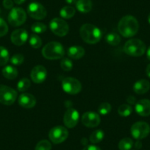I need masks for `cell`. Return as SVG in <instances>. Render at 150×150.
<instances>
[{
	"label": "cell",
	"instance_id": "cell-27",
	"mask_svg": "<svg viewBox=\"0 0 150 150\" xmlns=\"http://www.w3.org/2000/svg\"><path fill=\"white\" fill-rule=\"evenodd\" d=\"M118 112L121 116L127 117L132 112V108L129 105L123 104L119 106V109H118Z\"/></svg>",
	"mask_w": 150,
	"mask_h": 150
},
{
	"label": "cell",
	"instance_id": "cell-37",
	"mask_svg": "<svg viewBox=\"0 0 150 150\" xmlns=\"http://www.w3.org/2000/svg\"><path fill=\"white\" fill-rule=\"evenodd\" d=\"M83 150H101V149L95 145H89L85 147Z\"/></svg>",
	"mask_w": 150,
	"mask_h": 150
},
{
	"label": "cell",
	"instance_id": "cell-40",
	"mask_svg": "<svg viewBox=\"0 0 150 150\" xmlns=\"http://www.w3.org/2000/svg\"><path fill=\"white\" fill-rule=\"evenodd\" d=\"M66 3L69 5H76L77 3V0H66Z\"/></svg>",
	"mask_w": 150,
	"mask_h": 150
},
{
	"label": "cell",
	"instance_id": "cell-36",
	"mask_svg": "<svg viewBox=\"0 0 150 150\" xmlns=\"http://www.w3.org/2000/svg\"><path fill=\"white\" fill-rule=\"evenodd\" d=\"M2 5H3L4 8H6V9H12L13 7V2L12 0H3Z\"/></svg>",
	"mask_w": 150,
	"mask_h": 150
},
{
	"label": "cell",
	"instance_id": "cell-12",
	"mask_svg": "<svg viewBox=\"0 0 150 150\" xmlns=\"http://www.w3.org/2000/svg\"><path fill=\"white\" fill-rule=\"evenodd\" d=\"M80 119V115L77 110L71 109L67 110L63 116V122L68 128H74L77 125Z\"/></svg>",
	"mask_w": 150,
	"mask_h": 150
},
{
	"label": "cell",
	"instance_id": "cell-28",
	"mask_svg": "<svg viewBox=\"0 0 150 150\" xmlns=\"http://www.w3.org/2000/svg\"><path fill=\"white\" fill-rule=\"evenodd\" d=\"M29 43H30V45L34 49L40 48L41 46L42 45V41H41V38L36 34L31 35L30 39H29Z\"/></svg>",
	"mask_w": 150,
	"mask_h": 150
},
{
	"label": "cell",
	"instance_id": "cell-19",
	"mask_svg": "<svg viewBox=\"0 0 150 150\" xmlns=\"http://www.w3.org/2000/svg\"><path fill=\"white\" fill-rule=\"evenodd\" d=\"M68 55L71 58L78 60L85 55V50L80 46H72L68 50Z\"/></svg>",
	"mask_w": 150,
	"mask_h": 150
},
{
	"label": "cell",
	"instance_id": "cell-10",
	"mask_svg": "<svg viewBox=\"0 0 150 150\" xmlns=\"http://www.w3.org/2000/svg\"><path fill=\"white\" fill-rule=\"evenodd\" d=\"M49 137L54 144H60L67 139L69 137V131L64 127H54L50 129Z\"/></svg>",
	"mask_w": 150,
	"mask_h": 150
},
{
	"label": "cell",
	"instance_id": "cell-4",
	"mask_svg": "<svg viewBox=\"0 0 150 150\" xmlns=\"http://www.w3.org/2000/svg\"><path fill=\"white\" fill-rule=\"evenodd\" d=\"M124 51L127 54L132 57H140L146 52V45L139 39H130L125 43Z\"/></svg>",
	"mask_w": 150,
	"mask_h": 150
},
{
	"label": "cell",
	"instance_id": "cell-33",
	"mask_svg": "<svg viewBox=\"0 0 150 150\" xmlns=\"http://www.w3.org/2000/svg\"><path fill=\"white\" fill-rule=\"evenodd\" d=\"M60 66H61L62 69L63 71H69L72 69L73 68V63L71 60L68 58H63L61 60V63H60Z\"/></svg>",
	"mask_w": 150,
	"mask_h": 150
},
{
	"label": "cell",
	"instance_id": "cell-44",
	"mask_svg": "<svg viewBox=\"0 0 150 150\" xmlns=\"http://www.w3.org/2000/svg\"><path fill=\"white\" fill-rule=\"evenodd\" d=\"M148 21H149V23L150 24V13L149 14V16H148Z\"/></svg>",
	"mask_w": 150,
	"mask_h": 150
},
{
	"label": "cell",
	"instance_id": "cell-17",
	"mask_svg": "<svg viewBox=\"0 0 150 150\" xmlns=\"http://www.w3.org/2000/svg\"><path fill=\"white\" fill-rule=\"evenodd\" d=\"M135 109L136 112L141 116H150V100L141 99L135 104Z\"/></svg>",
	"mask_w": 150,
	"mask_h": 150
},
{
	"label": "cell",
	"instance_id": "cell-1",
	"mask_svg": "<svg viewBox=\"0 0 150 150\" xmlns=\"http://www.w3.org/2000/svg\"><path fill=\"white\" fill-rule=\"evenodd\" d=\"M118 29L120 34L124 37H132L138 33V29H139V24L135 17L127 15L124 16L119 21Z\"/></svg>",
	"mask_w": 150,
	"mask_h": 150
},
{
	"label": "cell",
	"instance_id": "cell-29",
	"mask_svg": "<svg viewBox=\"0 0 150 150\" xmlns=\"http://www.w3.org/2000/svg\"><path fill=\"white\" fill-rule=\"evenodd\" d=\"M30 86H31L30 80L27 78H23L18 81L17 84V88L19 91L24 92L27 91L30 87Z\"/></svg>",
	"mask_w": 150,
	"mask_h": 150
},
{
	"label": "cell",
	"instance_id": "cell-20",
	"mask_svg": "<svg viewBox=\"0 0 150 150\" xmlns=\"http://www.w3.org/2000/svg\"><path fill=\"white\" fill-rule=\"evenodd\" d=\"M76 7L80 12L83 13L90 12L92 9L91 0H78L76 3Z\"/></svg>",
	"mask_w": 150,
	"mask_h": 150
},
{
	"label": "cell",
	"instance_id": "cell-8",
	"mask_svg": "<svg viewBox=\"0 0 150 150\" xmlns=\"http://www.w3.org/2000/svg\"><path fill=\"white\" fill-rule=\"evenodd\" d=\"M62 88L69 94H77L82 89L81 83L74 77H66L62 81Z\"/></svg>",
	"mask_w": 150,
	"mask_h": 150
},
{
	"label": "cell",
	"instance_id": "cell-3",
	"mask_svg": "<svg viewBox=\"0 0 150 150\" xmlns=\"http://www.w3.org/2000/svg\"><path fill=\"white\" fill-rule=\"evenodd\" d=\"M65 54L64 48L61 44L56 41L48 43L42 50V54L48 60H57L63 57Z\"/></svg>",
	"mask_w": 150,
	"mask_h": 150
},
{
	"label": "cell",
	"instance_id": "cell-21",
	"mask_svg": "<svg viewBox=\"0 0 150 150\" xmlns=\"http://www.w3.org/2000/svg\"><path fill=\"white\" fill-rule=\"evenodd\" d=\"M2 74L8 80H14L18 76V71L13 66H8L2 69Z\"/></svg>",
	"mask_w": 150,
	"mask_h": 150
},
{
	"label": "cell",
	"instance_id": "cell-5",
	"mask_svg": "<svg viewBox=\"0 0 150 150\" xmlns=\"http://www.w3.org/2000/svg\"><path fill=\"white\" fill-rule=\"evenodd\" d=\"M27 20V13L21 8H13L8 15V22L13 27L22 25Z\"/></svg>",
	"mask_w": 150,
	"mask_h": 150
},
{
	"label": "cell",
	"instance_id": "cell-15",
	"mask_svg": "<svg viewBox=\"0 0 150 150\" xmlns=\"http://www.w3.org/2000/svg\"><path fill=\"white\" fill-rule=\"evenodd\" d=\"M11 41L16 46H21L27 42L28 39V33L24 29H18L13 31L11 36Z\"/></svg>",
	"mask_w": 150,
	"mask_h": 150
},
{
	"label": "cell",
	"instance_id": "cell-16",
	"mask_svg": "<svg viewBox=\"0 0 150 150\" xmlns=\"http://www.w3.org/2000/svg\"><path fill=\"white\" fill-rule=\"evenodd\" d=\"M18 104L24 108H32L36 105V99L33 94L28 93H23L19 96L18 99Z\"/></svg>",
	"mask_w": 150,
	"mask_h": 150
},
{
	"label": "cell",
	"instance_id": "cell-22",
	"mask_svg": "<svg viewBox=\"0 0 150 150\" xmlns=\"http://www.w3.org/2000/svg\"><path fill=\"white\" fill-rule=\"evenodd\" d=\"M106 41L111 46H117L121 42V37L115 33H110L106 35Z\"/></svg>",
	"mask_w": 150,
	"mask_h": 150
},
{
	"label": "cell",
	"instance_id": "cell-24",
	"mask_svg": "<svg viewBox=\"0 0 150 150\" xmlns=\"http://www.w3.org/2000/svg\"><path fill=\"white\" fill-rule=\"evenodd\" d=\"M60 14L63 18L69 19V18H71L75 15V9L71 6H66L62 8Z\"/></svg>",
	"mask_w": 150,
	"mask_h": 150
},
{
	"label": "cell",
	"instance_id": "cell-42",
	"mask_svg": "<svg viewBox=\"0 0 150 150\" xmlns=\"http://www.w3.org/2000/svg\"><path fill=\"white\" fill-rule=\"evenodd\" d=\"M13 1L16 4H17V5H21V4L24 3V2H25L26 0H13Z\"/></svg>",
	"mask_w": 150,
	"mask_h": 150
},
{
	"label": "cell",
	"instance_id": "cell-13",
	"mask_svg": "<svg viewBox=\"0 0 150 150\" xmlns=\"http://www.w3.org/2000/svg\"><path fill=\"white\" fill-rule=\"evenodd\" d=\"M99 114L94 112H86L82 116V123L88 127H96L100 124Z\"/></svg>",
	"mask_w": 150,
	"mask_h": 150
},
{
	"label": "cell",
	"instance_id": "cell-34",
	"mask_svg": "<svg viewBox=\"0 0 150 150\" xmlns=\"http://www.w3.org/2000/svg\"><path fill=\"white\" fill-rule=\"evenodd\" d=\"M11 62L14 66H20L24 63V56L21 54H14L11 57Z\"/></svg>",
	"mask_w": 150,
	"mask_h": 150
},
{
	"label": "cell",
	"instance_id": "cell-2",
	"mask_svg": "<svg viewBox=\"0 0 150 150\" xmlns=\"http://www.w3.org/2000/svg\"><path fill=\"white\" fill-rule=\"evenodd\" d=\"M82 39L89 44H94L99 42L102 37L100 29L91 24H85L80 30Z\"/></svg>",
	"mask_w": 150,
	"mask_h": 150
},
{
	"label": "cell",
	"instance_id": "cell-43",
	"mask_svg": "<svg viewBox=\"0 0 150 150\" xmlns=\"http://www.w3.org/2000/svg\"><path fill=\"white\" fill-rule=\"evenodd\" d=\"M146 56H147V58L150 60V47H149V49L147 50L146 52Z\"/></svg>",
	"mask_w": 150,
	"mask_h": 150
},
{
	"label": "cell",
	"instance_id": "cell-14",
	"mask_svg": "<svg viewBox=\"0 0 150 150\" xmlns=\"http://www.w3.org/2000/svg\"><path fill=\"white\" fill-rule=\"evenodd\" d=\"M47 69L43 66H36L31 71V79L35 83H42L47 79Z\"/></svg>",
	"mask_w": 150,
	"mask_h": 150
},
{
	"label": "cell",
	"instance_id": "cell-25",
	"mask_svg": "<svg viewBox=\"0 0 150 150\" xmlns=\"http://www.w3.org/2000/svg\"><path fill=\"white\" fill-rule=\"evenodd\" d=\"M133 144V141L131 138H125L119 143V149L120 150H131Z\"/></svg>",
	"mask_w": 150,
	"mask_h": 150
},
{
	"label": "cell",
	"instance_id": "cell-18",
	"mask_svg": "<svg viewBox=\"0 0 150 150\" xmlns=\"http://www.w3.org/2000/svg\"><path fill=\"white\" fill-rule=\"evenodd\" d=\"M150 88V83L146 80H140L133 86V90L138 94H144Z\"/></svg>",
	"mask_w": 150,
	"mask_h": 150
},
{
	"label": "cell",
	"instance_id": "cell-31",
	"mask_svg": "<svg viewBox=\"0 0 150 150\" xmlns=\"http://www.w3.org/2000/svg\"><path fill=\"white\" fill-rule=\"evenodd\" d=\"M52 144L47 140H42L36 145L35 150H51Z\"/></svg>",
	"mask_w": 150,
	"mask_h": 150
},
{
	"label": "cell",
	"instance_id": "cell-6",
	"mask_svg": "<svg viewBox=\"0 0 150 150\" xmlns=\"http://www.w3.org/2000/svg\"><path fill=\"white\" fill-rule=\"evenodd\" d=\"M17 93L9 86L0 85V103L5 105H11L15 102Z\"/></svg>",
	"mask_w": 150,
	"mask_h": 150
},
{
	"label": "cell",
	"instance_id": "cell-32",
	"mask_svg": "<svg viewBox=\"0 0 150 150\" xmlns=\"http://www.w3.org/2000/svg\"><path fill=\"white\" fill-rule=\"evenodd\" d=\"M111 105L108 102H103L98 108V111L101 115H107L111 111Z\"/></svg>",
	"mask_w": 150,
	"mask_h": 150
},
{
	"label": "cell",
	"instance_id": "cell-26",
	"mask_svg": "<svg viewBox=\"0 0 150 150\" xmlns=\"http://www.w3.org/2000/svg\"><path fill=\"white\" fill-rule=\"evenodd\" d=\"M10 55L8 50L5 47H0V66H3L9 61Z\"/></svg>",
	"mask_w": 150,
	"mask_h": 150
},
{
	"label": "cell",
	"instance_id": "cell-23",
	"mask_svg": "<svg viewBox=\"0 0 150 150\" xmlns=\"http://www.w3.org/2000/svg\"><path fill=\"white\" fill-rule=\"evenodd\" d=\"M105 137V133L101 129H96L93 131L90 135V141L93 144H97L101 142Z\"/></svg>",
	"mask_w": 150,
	"mask_h": 150
},
{
	"label": "cell",
	"instance_id": "cell-9",
	"mask_svg": "<svg viewBox=\"0 0 150 150\" xmlns=\"http://www.w3.org/2000/svg\"><path fill=\"white\" fill-rule=\"evenodd\" d=\"M150 132V127L146 122H138L132 125L131 134L136 140H141L148 136Z\"/></svg>",
	"mask_w": 150,
	"mask_h": 150
},
{
	"label": "cell",
	"instance_id": "cell-30",
	"mask_svg": "<svg viewBox=\"0 0 150 150\" xmlns=\"http://www.w3.org/2000/svg\"><path fill=\"white\" fill-rule=\"evenodd\" d=\"M31 30L36 34H41L47 30V26L41 22H35L32 25Z\"/></svg>",
	"mask_w": 150,
	"mask_h": 150
},
{
	"label": "cell",
	"instance_id": "cell-11",
	"mask_svg": "<svg viewBox=\"0 0 150 150\" xmlns=\"http://www.w3.org/2000/svg\"><path fill=\"white\" fill-rule=\"evenodd\" d=\"M27 13L31 18L36 20L44 19L47 16V10L41 4L32 2L27 7Z\"/></svg>",
	"mask_w": 150,
	"mask_h": 150
},
{
	"label": "cell",
	"instance_id": "cell-39",
	"mask_svg": "<svg viewBox=\"0 0 150 150\" xmlns=\"http://www.w3.org/2000/svg\"><path fill=\"white\" fill-rule=\"evenodd\" d=\"M135 147L136 149H141V147H142V144H141V142L139 141V140H138V141L135 142Z\"/></svg>",
	"mask_w": 150,
	"mask_h": 150
},
{
	"label": "cell",
	"instance_id": "cell-7",
	"mask_svg": "<svg viewBox=\"0 0 150 150\" xmlns=\"http://www.w3.org/2000/svg\"><path fill=\"white\" fill-rule=\"evenodd\" d=\"M50 30L54 35L60 37L66 35L69 31V24L66 21L60 18H54L50 21Z\"/></svg>",
	"mask_w": 150,
	"mask_h": 150
},
{
	"label": "cell",
	"instance_id": "cell-35",
	"mask_svg": "<svg viewBox=\"0 0 150 150\" xmlns=\"http://www.w3.org/2000/svg\"><path fill=\"white\" fill-rule=\"evenodd\" d=\"M8 32V26L5 20L0 18V37L5 36Z\"/></svg>",
	"mask_w": 150,
	"mask_h": 150
},
{
	"label": "cell",
	"instance_id": "cell-38",
	"mask_svg": "<svg viewBox=\"0 0 150 150\" xmlns=\"http://www.w3.org/2000/svg\"><path fill=\"white\" fill-rule=\"evenodd\" d=\"M127 102L129 105H135V98L133 96H128L127 99Z\"/></svg>",
	"mask_w": 150,
	"mask_h": 150
},
{
	"label": "cell",
	"instance_id": "cell-41",
	"mask_svg": "<svg viewBox=\"0 0 150 150\" xmlns=\"http://www.w3.org/2000/svg\"><path fill=\"white\" fill-rule=\"evenodd\" d=\"M146 75L150 78V64H149L148 66H146Z\"/></svg>",
	"mask_w": 150,
	"mask_h": 150
}]
</instances>
